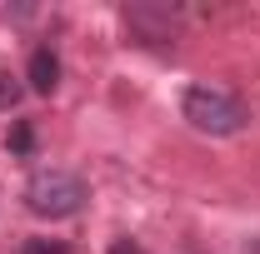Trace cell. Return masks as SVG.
Here are the masks:
<instances>
[{"label": "cell", "mask_w": 260, "mask_h": 254, "mask_svg": "<svg viewBox=\"0 0 260 254\" xmlns=\"http://www.w3.org/2000/svg\"><path fill=\"white\" fill-rule=\"evenodd\" d=\"M5 150H10V155H20V159L35 150V125H30V120H15V125H10V135H5Z\"/></svg>", "instance_id": "obj_5"}, {"label": "cell", "mask_w": 260, "mask_h": 254, "mask_svg": "<svg viewBox=\"0 0 260 254\" xmlns=\"http://www.w3.org/2000/svg\"><path fill=\"white\" fill-rule=\"evenodd\" d=\"M245 254H260V239H250V244H245Z\"/></svg>", "instance_id": "obj_9"}, {"label": "cell", "mask_w": 260, "mask_h": 254, "mask_svg": "<svg viewBox=\"0 0 260 254\" xmlns=\"http://www.w3.org/2000/svg\"><path fill=\"white\" fill-rule=\"evenodd\" d=\"M110 254H145V249H140V239H130V234H125V239L110 244Z\"/></svg>", "instance_id": "obj_8"}, {"label": "cell", "mask_w": 260, "mask_h": 254, "mask_svg": "<svg viewBox=\"0 0 260 254\" xmlns=\"http://www.w3.org/2000/svg\"><path fill=\"white\" fill-rule=\"evenodd\" d=\"M55 85H60V55L50 45H35L30 50V90L35 95H50Z\"/></svg>", "instance_id": "obj_4"}, {"label": "cell", "mask_w": 260, "mask_h": 254, "mask_svg": "<svg viewBox=\"0 0 260 254\" xmlns=\"http://www.w3.org/2000/svg\"><path fill=\"white\" fill-rule=\"evenodd\" d=\"M20 254H70V244L65 239H25Z\"/></svg>", "instance_id": "obj_7"}, {"label": "cell", "mask_w": 260, "mask_h": 254, "mask_svg": "<svg viewBox=\"0 0 260 254\" xmlns=\"http://www.w3.org/2000/svg\"><path fill=\"white\" fill-rule=\"evenodd\" d=\"M85 199H90L85 180L70 170H35L25 185V209L35 220H70L85 209Z\"/></svg>", "instance_id": "obj_2"}, {"label": "cell", "mask_w": 260, "mask_h": 254, "mask_svg": "<svg viewBox=\"0 0 260 254\" xmlns=\"http://www.w3.org/2000/svg\"><path fill=\"white\" fill-rule=\"evenodd\" d=\"M180 115H185V125H190V130L215 135V140L240 135V130L250 125V110L230 95V90H215V85H190V90L180 95Z\"/></svg>", "instance_id": "obj_1"}, {"label": "cell", "mask_w": 260, "mask_h": 254, "mask_svg": "<svg viewBox=\"0 0 260 254\" xmlns=\"http://www.w3.org/2000/svg\"><path fill=\"white\" fill-rule=\"evenodd\" d=\"M20 95H25V85H20V80H15L10 70H0V110L10 115V110L20 105Z\"/></svg>", "instance_id": "obj_6"}, {"label": "cell", "mask_w": 260, "mask_h": 254, "mask_svg": "<svg viewBox=\"0 0 260 254\" xmlns=\"http://www.w3.org/2000/svg\"><path fill=\"white\" fill-rule=\"evenodd\" d=\"M125 30L140 45H175L180 40V10L155 5V0H135V5H125Z\"/></svg>", "instance_id": "obj_3"}]
</instances>
